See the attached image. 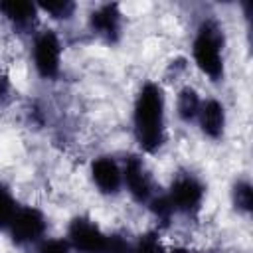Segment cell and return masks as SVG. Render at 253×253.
Masks as SVG:
<instances>
[{"instance_id":"cell-1","label":"cell","mask_w":253,"mask_h":253,"mask_svg":"<svg viewBox=\"0 0 253 253\" xmlns=\"http://www.w3.org/2000/svg\"><path fill=\"white\" fill-rule=\"evenodd\" d=\"M134 136L144 152H156L164 142V95L156 83H144L134 103Z\"/></svg>"},{"instance_id":"cell-2","label":"cell","mask_w":253,"mask_h":253,"mask_svg":"<svg viewBox=\"0 0 253 253\" xmlns=\"http://www.w3.org/2000/svg\"><path fill=\"white\" fill-rule=\"evenodd\" d=\"M194 59L196 65L211 79L219 81L223 77V34L215 20H204L198 28V34L194 38Z\"/></svg>"},{"instance_id":"cell-3","label":"cell","mask_w":253,"mask_h":253,"mask_svg":"<svg viewBox=\"0 0 253 253\" xmlns=\"http://www.w3.org/2000/svg\"><path fill=\"white\" fill-rule=\"evenodd\" d=\"M204 192H206L204 184L194 174H180L170 186L168 200H170L174 211H182L186 215H194L202 208Z\"/></svg>"},{"instance_id":"cell-4","label":"cell","mask_w":253,"mask_h":253,"mask_svg":"<svg viewBox=\"0 0 253 253\" xmlns=\"http://www.w3.org/2000/svg\"><path fill=\"white\" fill-rule=\"evenodd\" d=\"M67 237L73 249L79 253H105L109 235H105L95 221L87 217H75L69 223Z\"/></svg>"},{"instance_id":"cell-5","label":"cell","mask_w":253,"mask_h":253,"mask_svg":"<svg viewBox=\"0 0 253 253\" xmlns=\"http://www.w3.org/2000/svg\"><path fill=\"white\" fill-rule=\"evenodd\" d=\"M61 43L51 30L42 32L34 42V63L42 77L55 79L59 73Z\"/></svg>"},{"instance_id":"cell-6","label":"cell","mask_w":253,"mask_h":253,"mask_svg":"<svg viewBox=\"0 0 253 253\" xmlns=\"http://www.w3.org/2000/svg\"><path fill=\"white\" fill-rule=\"evenodd\" d=\"M12 239L18 245H28L38 241L45 231V217L36 208H18L12 223H10Z\"/></svg>"},{"instance_id":"cell-7","label":"cell","mask_w":253,"mask_h":253,"mask_svg":"<svg viewBox=\"0 0 253 253\" xmlns=\"http://www.w3.org/2000/svg\"><path fill=\"white\" fill-rule=\"evenodd\" d=\"M123 180L126 184L128 194L138 202V204H148L154 198V190H152V178L146 172L142 160L138 156H128L125 162V170H123Z\"/></svg>"},{"instance_id":"cell-8","label":"cell","mask_w":253,"mask_h":253,"mask_svg":"<svg viewBox=\"0 0 253 253\" xmlns=\"http://www.w3.org/2000/svg\"><path fill=\"white\" fill-rule=\"evenodd\" d=\"M121 24H123V14L119 4H103L97 10L91 12L89 16V26L91 30L103 38L109 43H115L121 38Z\"/></svg>"},{"instance_id":"cell-9","label":"cell","mask_w":253,"mask_h":253,"mask_svg":"<svg viewBox=\"0 0 253 253\" xmlns=\"http://www.w3.org/2000/svg\"><path fill=\"white\" fill-rule=\"evenodd\" d=\"M91 174L103 194H117L123 184V170L113 156H99L91 164Z\"/></svg>"},{"instance_id":"cell-10","label":"cell","mask_w":253,"mask_h":253,"mask_svg":"<svg viewBox=\"0 0 253 253\" xmlns=\"http://www.w3.org/2000/svg\"><path fill=\"white\" fill-rule=\"evenodd\" d=\"M0 12L6 16V20L14 26L18 32H30L36 26L38 20V6L32 2H0Z\"/></svg>"},{"instance_id":"cell-11","label":"cell","mask_w":253,"mask_h":253,"mask_svg":"<svg viewBox=\"0 0 253 253\" xmlns=\"http://www.w3.org/2000/svg\"><path fill=\"white\" fill-rule=\"evenodd\" d=\"M200 126L204 130V134H208L210 138H219L223 134V126H225V111L223 105L215 99L206 101L200 107Z\"/></svg>"},{"instance_id":"cell-12","label":"cell","mask_w":253,"mask_h":253,"mask_svg":"<svg viewBox=\"0 0 253 253\" xmlns=\"http://www.w3.org/2000/svg\"><path fill=\"white\" fill-rule=\"evenodd\" d=\"M200 107H202V101L198 97V91L192 89V87H184L180 93H178V101H176V111H178V117L186 123L194 121L200 113Z\"/></svg>"},{"instance_id":"cell-13","label":"cell","mask_w":253,"mask_h":253,"mask_svg":"<svg viewBox=\"0 0 253 253\" xmlns=\"http://www.w3.org/2000/svg\"><path fill=\"white\" fill-rule=\"evenodd\" d=\"M16 211H18V206H16L8 186L0 182V229H8L10 227Z\"/></svg>"},{"instance_id":"cell-14","label":"cell","mask_w":253,"mask_h":253,"mask_svg":"<svg viewBox=\"0 0 253 253\" xmlns=\"http://www.w3.org/2000/svg\"><path fill=\"white\" fill-rule=\"evenodd\" d=\"M231 198H233L235 210H239L243 213H249L251 211V208H253V190H251V184L247 180L235 182L233 192H231Z\"/></svg>"},{"instance_id":"cell-15","label":"cell","mask_w":253,"mask_h":253,"mask_svg":"<svg viewBox=\"0 0 253 253\" xmlns=\"http://www.w3.org/2000/svg\"><path fill=\"white\" fill-rule=\"evenodd\" d=\"M148 204H150V210H152V213L156 215V219L166 225V223L170 221L172 213H174V208H172L168 196H154Z\"/></svg>"},{"instance_id":"cell-16","label":"cell","mask_w":253,"mask_h":253,"mask_svg":"<svg viewBox=\"0 0 253 253\" xmlns=\"http://www.w3.org/2000/svg\"><path fill=\"white\" fill-rule=\"evenodd\" d=\"M132 253H166V251L162 249L158 235L154 231H148V233L138 237L136 245L132 247Z\"/></svg>"},{"instance_id":"cell-17","label":"cell","mask_w":253,"mask_h":253,"mask_svg":"<svg viewBox=\"0 0 253 253\" xmlns=\"http://www.w3.org/2000/svg\"><path fill=\"white\" fill-rule=\"evenodd\" d=\"M40 8L43 12H47V14H51V18L67 20L75 12V2H69V0H63V2H47V4H40Z\"/></svg>"},{"instance_id":"cell-18","label":"cell","mask_w":253,"mask_h":253,"mask_svg":"<svg viewBox=\"0 0 253 253\" xmlns=\"http://www.w3.org/2000/svg\"><path fill=\"white\" fill-rule=\"evenodd\" d=\"M105 253H132V247H130V243L125 237H121V235H109L107 237Z\"/></svg>"},{"instance_id":"cell-19","label":"cell","mask_w":253,"mask_h":253,"mask_svg":"<svg viewBox=\"0 0 253 253\" xmlns=\"http://www.w3.org/2000/svg\"><path fill=\"white\" fill-rule=\"evenodd\" d=\"M38 253H69V245L63 239H47L40 245Z\"/></svg>"},{"instance_id":"cell-20","label":"cell","mask_w":253,"mask_h":253,"mask_svg":"<svg viewBox=\"0 0 253 253\" xmlns=\"http://www.w3.org/2000/svg\"><path fill=\"white\" fill-rule=\"evenodd\" d=\"M8 91H10V81H8V77L0 71V103L8 97Z\"/></svg>"},{"instance_id":"cell-21","label":"cell","mask_w":253,"mask_h":253,"mask_svg":"<svg viewBox=\"0 0 253 253\" xmlns=\"http://www.w3.org/2000/svg\"><path fill=\"white\" fill-rule=\"evenodd\" d=\"M170 253H196V251H192V249H186V247H176V249H172Z\"/></svg>"},{"instance_id":"cell-22","label":"cell","mask_w":253,"mask_h":253,"mask_svg":"<svg viewBox=\"0 0 253 253\" xmlns=\"http://www.w3.org/2000/svg\"><path fill=\"white\" fill-rule=\"evenodd\" d=\"M210 253H227V251H221V249H217V251H210Z\"/></svg>"}]
</instances>
